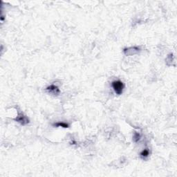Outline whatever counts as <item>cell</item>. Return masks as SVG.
Instances as JSON below:
<instances>
[{"mask_svg": "<svg viewBox=\"0 0 177 177\" xmlns=\"http://www.w3.org/2000/svg\"><path fill=\"white\" fill-rule=\"evenodd\" d=\"M111 86L113 87L115 93L118 95H121L124 90L125 85L124 83L121 80L113 81L111 83Z\"/></svg>", "mask_w": 177, "mask_h": 177, "instance_id": "6da1fadb", "label": "cell"}, {"mask_svg": "<svg viewBox=\"0 0 177 177\" xmlns=\"http://www.w3.org/2000/svg\"><path fill=\"white\" fill-rule=\"evenodd\" d=\"M15 121H17L22 125H26L28 123H29V120L22 113H19L18 116L15 118Z\"/></svg>", "mask_w": 177, "mask_h": 177, "instance_id": "7a4b0ae2", "label": "cell"}, {"mask_svg": "<svg viewBox=\"0 0 177 177\" xmlns=\"http://www.w3.org/2000/svg\"><path fill=\"white\" fill-rule=\"evenodd\" d=\"M140 48L137 47H129V48H125L123 49V52L126 56H133V55L136 54L140 51Z\"/></svg>", "mask_w": 177, "mask_h": 177, "instance_id": "3957f363", "label": "cell"}, {"mask_svg": "<svg viewBox=\"0 0 177 177\" xmlns=\"http://www.w3.org/2000/svg\"><path fill=\"white\" fill-rule=\"evenodd\" d=\"M46 89H47V91H48L49 94H52L53 95H55V96H58V95L60 94V89L54 85H51L50 86L47 87Z\"/></svg>", "mask_w": 177, "mask_h": 177, "instance_id": "277c9868", "label": "cell"}, {"mask_svg": "<svg viewBox=\"0 0 177 177\" xmlns=\"http://www.w3.org/2000/svg\"><path fill=\"white\" fill-rule=\"evenodd\" d=\"M53 125L54 127H63V128H68V127H69L68 124L63 123V122H58V123H55V124H53Z\"/></svg>", "mask_w": 177, "mask_h": 177, "instance_id": "5b68a950", "label": "cell"}, {"mask_svg": "<svg viewBox=\"0 0 177 177\" xmlns=\"http://www.w3.org/2000/svg\"><path fill=\"white\" fill-rule=\"evenodd\" d=\"M149 154V149H145L144 150H142V151L141 152V153H140V157H141L142 158H143V159H145V158L148 157Z\"/></svg>", "mask_w": 177, "mask_h": 177, "instance_id": "8992f818", "label": "cell"}, {"mask_svg": "<svg viewBox=\"0 0 177 177\" xmlns=\"http://www.w3.org/2000/svg\"><path fill=\"white\" fill-rule=\"evenodd\" d=\"M133 139H134V141L135 142H137L139 141V140L140 139V134L138 132H135L134 134V136H133Z\"/></svg>", "mask_w": 177, "mask_h": 177, "instance_id": "52a82bcc", "label": "cell"}]
</instances>
